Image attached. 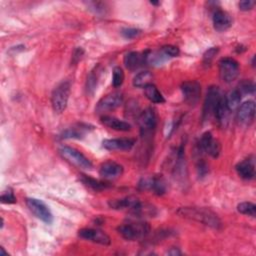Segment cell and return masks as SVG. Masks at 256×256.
Returning a JSON list of instances; mask_svg holds the SVG:
<instances>
[{
    "label": "cell",
    "instance_id": "obj_9",
    "mask_svg": "<svg viewBox=\"0 0 256 256\" xmlns=\"http://www.w3.org/2000/svg\"><path fill=\"white\" fill-rule=\"evenodd\" d=\"M181 91L184 101L189 105H194L198 102L201 94V86L195 80L185 81L181 85Z\"/></svg>",
    "mask_w": 256,
    "mask_h": 256
},
{
    "label": "cell",
    "instance_id": "obj_40",
    "mask_svg": "<svg viewBox=\"0 0 256 256\" xmlns=\"http://www.w3.org/2000/svg\"><path fill=\"white\" fill-rule=\"evenodd\" d=\"M167 254H168V255H173V256H175V255H180V254H181V251H180L178 248H171V249L167 252Z\"/></svg>",
    "mask_w": 256,
    "mask_h": 256
},
{
    "label": "cell",
    "instance_id": "obj_17",
    "mask_svg": "<svg viewBox=\"0 0 256 256\" xmlns=\"http://www.w3.org/2000/svg\"><path fill=\"white\" fill-rule=\"evenodd\" d=\"M231 25L232 19L226 11H223L221 9L215 10V12L213 13V26L215 30L222 32L229 29Z\"/></svg>",
    "mask_w": 256,
    "mask_h": 256
},
{
    "label": "cell",
    "instance_id": "obj_32",
    "mask_svg": "<svg viewBox=\"0 0 256 256\" xmlns=\"http://www.w3.org/2000/svg\"><path fill=\"white\" fill-rule=\"evenodd\" d=\"M218 48L217 47H211V48H209L205 53H204V55H203V64L205 65V66H210L211 65V63H212V61L214 60V58H215V56L217 55V53H218Z\"/></svg>",
    "mask_w": 256,
    "mask_h": 256
},
{
    "label": "cell",
    "instance_id": "obj_14",
    "mask_svg": "<svg viewBox=\"0 0 256 256\" xmlns=\"http://www.w3.org/2000/svg\"><path fill=\"white\" fill-rule=\"evenodd\" d=\"M123 166L114 161H105L101 164L99 174L106 180H112L120 177L123 174Z\"/></svg>",
    "mask_w": 256,
    "mask_h": 256
},
{
    "label": "cell",
    "instance_id": "obj_38",
    "mask_svg": "<svg viewBox=\"0 0 256 256\" xmlns=\"http://www.w3.org/2000/svg\"><path fill=\"white\" fill-rule=\"evenodd\" d=\"M84 54V51L81 47H78L74 50L73 54H72V63L75 65L76 63H78V61L82 58V55Z\"/></svg>",
    "mask_w": 256,
    "mask_h": 256
},
{
    "label": "cell",
    "instance_id": "obj_29",
    "mask_svg": "<svg viewBox=\"0 0 256 256\" xmlns=\"http://www.w3.org/2000/svg\"><path fill=\"white\" fill-rule=\"evenodd\" d=\"M237 211L241 214L255 217L256 215V206L252 202H241L237 205Z\"/></svg>",
    "mask_w": 256,
    "mask_h": 256
},
{
    "label": "cell",
    "instance_id": "obj_12",
    "mask_svg": "<svg viewBox=\"0 0 256 256\" xmlns=\"http://www.w3.org/2000/svg\"><path fill=\"white\" fill-rule=\"evenodd\" d=\"M138 124L143 135L150 134L156 126V115L152 108H146L138 116Z\"/></svg>",
    "mask_w": 256,
    "mask_h": 256
},
{
    "label": "cell",
    "instance_id": "obj_5",
    "mask_svg": "<svg viewBox=\"0 0 256 256\" xmlns=\"http://www.w3.org/2000/svg\"><path fill=\"white\" fill-rule=\"evenodd\" d=\"M223 95L221 94L220 89L217 86H211L207 90L206 98L203 105L202 110V119L204 121L209 120L212 116H214L217 105Z\"/></svg>",
    "mask_w": 256,
    "mask_h": 256
},
{
    "label": "cell",
    "instance_id": "obj_35",
    "mask_svg": "<svg viewBox=\"0 0 256 256\" xmlns=\"http://www.w3.org/2000/svg\"><path fill=\"white\" fill-rule=\"evenodd\" d=\"M0 199H1L2 203H6V204H12V203L16 202V197H15L13 191L10 189H8V191H4L1 194Z\"/></svg>",
    "mask_w": 256,
    "mask_h": 256
},
{
    "label": "cell",
    "instance_id": "obj_39",
    "mask_svg": "<svg viewBox=\"0 0 256 256\" xmlns=\"http://www.w3.org/2000/svg\"><path fill=\"white\" fill-rule=\"evenodd\" d=\"M197 171H198V175L201 177H204L208 173V166L204 161H199L197 165Z\"/></svg>",
    "mask_w": 256,
    "mask_h": 256
},
{
    "label": "cell",
    "instance_id": "obj_13",
    "mask_svg": "<svg viewBox=\"0 0 256 256\" xmlns=\"http://www.w3.org/2000/svg\"><path fill=\"white\" fill-rule=\"evenodd\" d=\"M255 117V103L252 100H248L238 107L237 120L240 124L249 126Z\"/></svg>",
    "mask_w": 256,
    "mask_h": 256
},
{
    "label": "cell",
    "instance_id": "obj_11",
    "mask_svg": "<svg viewBox=\"0 0 256 256\" xmlns=\"http://www.w3.org/2000/svg\"><path fill=\"white\" fill-rule=\"evenodd\" d=\"M78 236L84 240L101 245H109L111 243L110 237L104 231L99 229L83 228L78 231Z\"/></svg>",
    "mask_w": 256,
    "mask_h": 256
},
{
    "label": "cell",
    "instance_id": "obj_24",
    "mask_svg": "<svg viewBox=\"0 0 256 256\" xmlns=\"http://www.w3.org/2000/svg\"><path fill=\"white\" fill-rule=\"evenodd\" d=\"M229 113H230V110L228 109V107L226 105L225 96H222L220 101H219V103H218V105H217L214 117L218 120L219 123L224 124L227 121V119H228Z\"/></svg>",
    "mask_w": 256,
    "mask_h": 256
},
{
    "label": "cell",
    "instance_id": "obj_6",
    "mask_svg": "<svg viewBox=\"0 0 256 256\" xmlns=\"http://www.w3.org/2000/svg\"><path fill=\"white\" fill-rule=\"evenodd\" d=\"M239 74V64L233 58H222L219 61V75L225 83H231Z\"/></svg>",
    "mask_w": 256,
    "mask_h": 256
},
{
    "label": "cell",
    "instance_id": "obj_37",
    "mask_svg": "<svg viewBox=\"0 0 256 256\" xmlns=\"http://www.w3.org/2000/svg\"><path fill=\"white\" fill-rule=\"evenodd\" d=\"M239 9L242 10V11H248V10H251L254 6H255V1H252V0H243V1H240L239 4Z\"/></svg>",
    "mask_w": 256,
    "mask_h": 256
},
{
    "label": "cell",
    "instance_id": "obj_31",
    "mask_svg": "<svg viewBox=\"0 0 256 256\" xmlns=\"http://www.w3.org/2000/svg\"><path fill=\"white\" fill-rule=\"evenodd\" d=\"M124 81V72L121 67H115L113 69V75H112V85L117 88L122 85Z\"/></svg>",
    "mask_w": 256,
    "mask_h": 256
},
{
    "label": "cell",
    "instance_id": "obj_28",
    "mask_svg": "<svg viewBox=\"0 0 256 256\" xmlns=\"http://www.w3.org/2000/svg\"><path fill=\"white\" fill-rule=\"evenodd\" d=\"M81 181L88 187H90L91 189L93 190H96V191H100V190H103L105 188L108 187V185L104 182H101L99 180H96L94 178H91L87 175H81Z\"/></svg>",
    "mask_w": 256,
    "mask_h": 256
},
{
    "label": "cell",
    "instance_id": "obj_20",
    "mask_svg": "<svg viewBox=\"0 0 256 256\" xmlns=\"http://www.w3.org/2000/svg\"><path fill=\"white\" fill-rule=\"evenodd\" d=\"M140 201L132 196L129 197H125V198H121V199H113L110 200L108 202V205L110 206V208L113 209H129L130 211H133L138 205H139Z\"/></svg>",
    "mask_w": 256,
    "mask_h": 256
},
{
    "label": "cell",
    "instance_id": "obj_33",
    "mask_svg": "<svg viewBox=\"0 0 256 256\" xmlns=\"http://www.w3.org/2000/svg\"><path fill=\"white\" fill-rule=\"evenodd\" d=\"M86 4L89 7V9L93 11L95 14H105L106 12V6L102 2L91 1V2H87Z\"/></svg>",
    "mask_w": 256,
    "mask_h": 256
},
{
    "label": "cell",
    "instance_id": "obj_10",
    "mask_svg": "<svg viewBox=\"0 0 256 256\" xmlns=\"http://www.w3.org/2000/svg\"><path fill=\"white\" fill-rule=\"evenodd\" d=\"M199 148L201 151L210 155L213 158H217L221 152V145L210 132H205L199 141Z\"/></svg>",
    "mask_w": 256,
    "mask_h": 256
},
{
    "label": "cell",
    "instance_id": "obj_34",
    "mask_svg": "<svg viewBox=\"0 0 256 256\" xmlns=\"http://www.w3.org/2000/svg\"><path fill=\"white\" fill-rule=\"evenodd\" d=\"M161 51L168 57H177L180 53L179 51V48L176 47V46H173V45H165L162 47Z\"/></svg>",
    "mask_w": 256,
    "mask_h": 256
},
{
    "label": "cell",
    "instance_id": "obj_22",
    "mask_svg": "<svg viewBox=\"0 0 256 256\" xmlns=\"http://www.w3.org/2000/svg\"><path fill=\"white\" fill-rule=\"evenodd\" d=\"M87 131H89L88 125L79 124V125L70 127L68 129H66L65 131H63V133L61 134V138H63V139H71V138L80 139L87 133Z\"/></svg>",
    "mask_w": 256,
    "mask_h": 256
},
{
    "label": "cell",
    "instance_id": "obj_27",
    "mask_svg": "<svg viewBox=\"0 0 256 256\" xmlns=\"http://www.w3.org/2000/svg\"><path fill=\"white\" fill-rule=\"evenodd\" d=\"M98 78H99V72H98V68H94L88 75L87 77V81H86V92L89 95H93L94 91L96 90L97 87V82H98Z\"/></svg>",
    "mask_w": 256,
    "mask_h": 256
},
{
    "label": "cell",
    "instance_id": "obj_16",
    "mask_svg": "<svg viewBox=\"0 0 256 256\" xmlns=\"http://www.w3.org/2000/svg\"><path fill=\"white\" fill-rule=\"evenodd\" d=\"M236 172L242 179L251 180L255 176V164L253 158H247L238 162L235 166Z\"/></svg>",
    "mask_w": 256,
    "mask_h": 256
},
{
    "label": "cell",
    "instance_id": "obj_7",
    "mask_svg": "<svg viewBox=\"0 0 256 256\" xmlns=\"http://www.w3.org/2000/svg\"><path fill=\"white\" fill-rule=\"evenodd\" d=\"M26 205L38 219L47 224L52 223L53 215L49 207L42 200L36 198H26Z\"/></svg>",
    "mask_w": 256,
    "mask_h": 256
},
{
    "label": "cell",
    "instance_id": "obj_2",
    "mask_svg": "<svg viewBox=\"0 0 256 256\" xmlns=\"http://www.w3.org/2000/svg\"><path fill=\"white\" fill-rule=\"evenodd\" d=\"M119 234L126 240L134 241L146 237L150 231V227L146 222H128L117 228Z\"/></svg>",
    "mask_w": 256,
    "mask_h": 256
},
{
    "label": "cell",
    "instance_id": "obj_1",
    "mask_svg": "<svg viewBox=\"0 0 256 256\" xmlns=\"http://www.w3.org/2000/svg\"><path fill=\"white\" fill-rule=\"evenodd\" d=\"M177 214L182 218L196 221L213 229H219L222 225L218 215L214 213L212 210L205 207H181L177 210Z\"/></svg>",
    "mask_w": 256,
    "mask_h": 256
},
{
    "label": "cell",
    "instance_id": "obj_21",
    "mask_svg": "<svg viewBox=\"0 0 256 256\" xmlns=\"http://www.w3.org/2000/svg\"><path fill=\"white\" fill-rule=\"evenodd\" d=\"M101 123L104 124L106 127L111 128L116 131L126 132L131 129V125L128 122L120 120L113 116H109V115H103L101 117Z\"/></svg>",
    "mask_w": 256,
    "mask_h": 256
},
{
    "label": "cell",
    "instance_id": "obj_26",
    "mask_svg": "<svg viewBox=\"0 0 256 256\" xmlns=\"http://www.w3.org/2000/svg\"><path fill=\"white\" fill-rule=\"evenodd\" d=\"M241 94L238 91V89H234L232 91H230L228 93L227 96H225V101H226V105L228 107V109L230 111L236 109L239 107L240 105V101H241Z\"/></svg>",
    "mask_w": 256,
    "mask_h": 256
},
{
    "label": "cell",
    "instance_id": "obj_3",
    "mask_svg": "<svg viewBox=\"0 0 256 256\" xmlns=\"http://www.w3.org/2000/svg\"><path fill=\"white\" fill-rule=\"evenodd\" d=\"M70 96V83L68 81H63L58 84L51 95V104L53 110L56 113H62L68 104Z\"/></svg>",
    "mask_w": 256,
    "mask_h": 256
},
{
    "label": "cell",
    "instance_id": "obj_41",
    "mask_svg": "<svg viewBox=\"0 0 256 256\" xmlns=\"http://www.w3.org/2000/svg\"><path fill=\"white\" fill-rule=\"evenodd\" d=\"M152 5H160V2H155V1H150Z\"/></svg>",
    "mask_w": 256,
    "mask_h": 256
},
{
    "label": "cell",
    "instance_id": "obj_4",
    "mask_svg": "<svg viewBox=\"0 0 256 256\" xmlns=\"http://www.w3.org/2000/svg\"><path fill=\"white\" fill-rule=\"evenodd\" d=\"M61 156L66 159L69 163L77 166L81 169H91L92 163L91 161L79 150L70 147V146H63L59 149Z\"/></svg>",
    "mask_w": 256,
    "mask_h": 256
},
{
    "label": "cell",
    "instance_id": "obj_15",
    "mask_svg": "<svg viewBox=\"0 0 256 256\" xmlns=\"http://www.w3.org/2000/svg\"><path fill=\"white\" fill-rule=\"evenodd\" d=\"M135 145V140L132 138H114V139H105L102 142V146L110 151L120 150L128 151L131 150Z\"/></svg>",
    "mask_w": 256,
    "mask_h": 256
},
{
    "label": "cell",
    "instance_id": "obj_25",
    "mask_svg": "<svg viewBox=\"0 0 256 256\" xmlns=\"http://www.w3.org/2000/svg\"><path fill=\"white\" fill-rule=\"evenodd\" d=\"M153 75L149 71H143L136 74L133 78V85L137 88H144L149 84H152Z\"/></svg>",
    "mask_w": 256,
    "mask_h": 256
},
{
    "label": "cell",
    "instance_id": "obj_18",
    "mask_svg": "<svg viewBox=\"0 0 256 256\" xmlns=\"http://www.w3.org/2000/svg\"><path fill=\"white\" fill-rule=\"evenodd\" d=\"M145 63H146L145 53L131 51L124 56V65L130 71H135Z\"/></svg>",
    "mask_w": 256,
    "mask_h": 256
},
{
    "label": "cell",
    "instance_id": "obj_36",
    "mask_svg": "<svg viewBox=\"0 0 256 256\" xmlns=\"http://www.w3.org/2000/svg\"><path fill=\"white\" fill-rule=\"evenodd\" d=\"M121 34L126 39H133L140 34V30L136 28H123L121 30Z\"/></svg>",
    "mask_w": 256,
    "mask_h": 256
},
{
    "label": "cell",
    "instance_id": "obj_8",
    "mask_svg": "<svg viewBox=\"0 0 256 256\" xmlns=\"http://www.w3.org/2000/svg\"><path fill=\"white\" fill-rule=\"evenodd\" d=\"M123 102V95L120 92H113L107 94L99 100L95 107V111L98 114H104L105 112L112 111L119 107Z\"/></svg>",
    "mask_w": 256,
    "mask_h": 256
},
{
    "label": "cell",
    "instance_id": "obj_30",
    "mask_svg": "<svg viewBox=\"0 0 256 256\" xmlns=\"http://www.w3.org/2000/svg\"><path fill=\"white\" fill-rule=\"evenodd\" d=\"M237 89H238V91L240 92L241 95L253 94L254 91H255V85L250 80H243L239 83Z\"/></svg>",
    "mask_w": 256,
    "mask_h": 256
},
{
    "label": "cell",
    "instance_id": "obj_23",
    "mask_svg": "<svg viewBox=\"0 0 256 256\" xmlns=\"http://www.w3.org/2000/svg\"><path fill=\"white\" fill-rule=\"evenodd\" d=\"M144 94H145L146 98L149 101H151L152 103L162 104V103L165 102V99H164L163 95L160 93L158 88L153 83L144 87Z\"/></svg>",
    "mask_w": 256,
    "mask_h": 256
},
{
    "label": "cell",
    "instance_id": "obj_19",
    "mask_svg": "<svg viewBox=\"0 0 256 256\" xmlns=\"http://www.w3.org/2000/svg\"><path fill=\"white\" fill-rule=\"evenodd\" d=\"M143 188L152 190L157 195H162L166 192V182L161 175L154 176L150 179H144L143 184H140Z\"/></svg>",
    "mask_w": 256,
    "mask_h": 256
}]
</instances>
